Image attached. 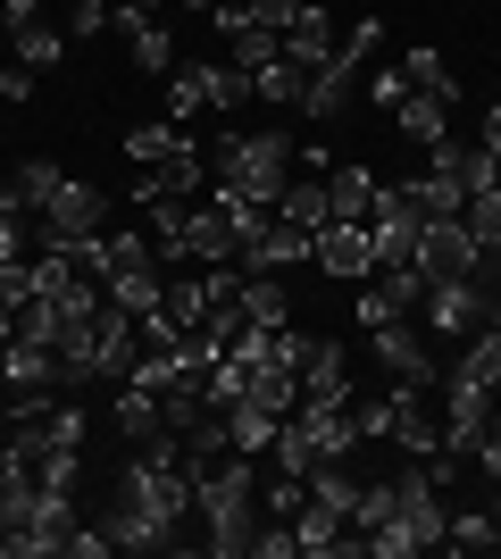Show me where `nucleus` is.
<instances>
[{
  "instance_id": "nucleus-1",
  "label": "nucleus",
  "mask_w": 501,
  "mask_h": 559,
  "mask_svg": "<svg viewBox=\"0 0 501 559\" xmlns=\"http://www.w3.org/2000/svg\"><path fill=\"white\" fill-rule=\"evenodd\" d=\"M251 467L260 460H242V451L192 460V526H201V551H217V559L251 551V526H260V510H251Z\"/></svg>"
},
{
  "instance_id": "nucleus-2",
  "label": "nucleus",
  "mask_w": 501,
  "mask_h": 559,
  "mask_svg": "<svg viewBox=\"0 0 501 559\" xmlns=\"http://www.w3.org/2000/svg\"><path fill=\"white\" fill-rule=\"evenodd\" d=\"M293 151H301V134H276V126L251 134V126H235V134H217V151H210V185L276 201V192L293 185Z\"/></svg>"
},
{
  "instance_id": "nucleus-3",
  "label": "nucleus",
  "mask_w": 501,
  "mask_h": 559,
  "mask_svg": "<svg viewBox=\"0 0 501 559\" xmlns=\"http://www.w3.org/2000/svg\"><path fill=\"white\" fill-rule=\"evenodd\" d=\"M201 185H210V159L176 134V142H159V151L134 167V192H126V201H201Z\"/></svg>"
},
{
  "instance_id": "nucleus-4",
  "label": "nucleus",
  "mask_w": 501,
  "mask_h": 559,
  "mask_svg": "<svg viewBox=\"0 0 501 559\" xmlns=\"http://www.w3.org/2000/svg\"><path fill=\"white\" fill-rule=\"evenodd\" d=\"M485 309H493V293H485L477 276H443V284H427V301H418V326H427L434 343H468V334L485 326Z\"/></svg>"
},
{
  "instance_id": "nucleus-5",
  "label": "nucleus",
  "mask_w": 501,
  "mask_h": 559,
  "mask_svg": "<svg viewBox=\"0 0 501 559\" xmlns=\"http://www.w3.org/2000/svg\"><path fill=\"white\" fill-rule=\"evenodd\" d=\"M368 350H377V368L393 384H443V350L427 343L418 318H393V326H368Z\"/></svg>"
},
{
  "instance_id": "nucleus-6",
  "label": "nucleus",
  "mask_w": 501,
  "mask_h": 559,
  "mask_svg": "<svg viewBox=\"0 0 501 559\" xmlns=\"http://www.w3.org/2000/svg\"><path fill=\"white\" fill-rule=\"evenodd\" d=\"M43 242H93V234H109V192L84 185V176H68V185L43 201Z\"/></svg>"
},
{
  "instance_id": "nucleus-7",
  "label": "nucleus",
  "mask_w": 501,
  "mask_h": 559,
  "mask_svg": "<svg viewBox=\"0 0 501 559\" xmlns=\"http://www.w3.org/2000/svg\"><path fill=\"white\" fill-rule=\"evenodd\" d=\"M418 192L409 185H377V210H368V242H377V267H409L418 259Z\"/></svg>"
},
{
  "instance_id": "nucleus-8",
  "label": "nucleus",
  "mask_w": 501,
  "mask_h": 559,
  "mask_svg": "<svg viewBox=\"0 0 501 559\" xmlns=\"http://www.w3.org/2000/svg\"><path fill=\"white\" fill-rule=\"evenodd\" d=\"M393 393V426H384V443L402 451V460H434L443 451V409H434V384H384Z\"/></svg>"
},
{
  "instance_id": "nucleus-9",
  "label": "nucleus",
  "mask_w": 501,
  "mask_h": 559,
  "mask_svg": "<svg viewBox=\"0 0 501 559\" xmlns=\"http://www.w3.org/2000/svg\"><path fill=\"white\" fill-rule=\"evenodd\" d=\"M427 284H443V276H477L485 267V242L460 217H434V226H418V259H409Z\"/></svg>"
},
{
  "instance_id": "nucleus-10",
  "label": "nucleus",
  "mask_w": 501,
  "mask_h": 559,
  "mask_svg": "<svg viewBox=\"0 0 501 559\" xmlns=\"http://www.w3.org/2000/svg\"><path fill=\"white\" fill-rule=\"evenodd\" d=\"M418 301H427V276H418V267H377V276H359V326L418 318Z\"/></svg>"
},
{
  "instance_id": "nucleus-11",
  "label": "nucleus",
  "mask_w": 501,
  "mask_h": 559,
  "mask_svg": "<svg viewBox=\"0 0 501 559\" xmlns=\"http://www.w3.org/2000/svg\"><path fill=\"white\" fill-rule=\"evenodd\" d=\"M242 242H235V217H226V201H192L184 210V267H217V259H235Z\"/></svg>"
},
{
  "instance_id": "nucleus-12",
  "label": "nucleus",
  "mask_w": 501,
  "mask_h": 559,
  "mask_svg": "<svg viewBox=\"0 0 501 559\" xmlns=\"http://www.w3.org/2000/svg\"><path fill=\"white\" fill-rule=\"evenodd\" d=\"M318 276L334 284H359V276H377V242H368V226H318Z\"/></svg>"
},
{
  "instance_id": "nucleus-13",
  "label": "nucleus",
  "mask_w": 501,
  "mask_h": 559,
  "mask_svg": "<svg viewBox=\"0 0 501 559\" xmlns=\"http://www.w3.org/2000/svg\"><path fill=\"white\" fill-rule=\"evenodd\" d=\"M334 50H343V34H334V9H326V0H301V17L285 25V59L310 75V68H326Z\"/></svg>"
},
{
  "instance_id": "nucleus-14",
  "label": "nucleus",
  "mask_w": 501,
  "mask_h": 559,
  "mask_svg": "<svg viewBox=\"0 0 501 559\" xmlns=\"http://www.w3.org/2000/svg\"><path fill=\"white\" fill-rule=\"evenodd\" d=\"M427 167H434V176H452L460 192H493L501 185V159L485 151V142H452V134H443V142H427Z\"/></svg>"
},
{
  "instance_id": "nucleus-15",
  "label": "nucleus",
  "mask_w": 501,
  "mask_h": 559,
  "mask_svg": "<svg viewBox=\"0 0 501 559\" xmlns=\"http://www.w3.org/2000/svg\"><path fill=\"white\" fill-rule=\"evenodd\" d=\"M301 401H359L351 350H343V343H326V334L310 343V359H301Z\"/></svg>"
},
{
  "instance_id": "nucleus-16",
  "label": "nucleus",
  "mask_w": 501,
  "mask_h": 559,
  "mask_svg": "<svg viewBox=\"0 0 501 559\" xmlns=\"http://www.w3.org/2000/svg\"><path fill=\"white\" fill-rule=\"evenodd\" d=\"M217 34H226V50H235L242 75H260V68H276V59H285V34H276V25H251L242 9H217Z\"/></svg>"
},
{
  "instance_id": "nucleus-17",
  "label": "nucleus",
  "mask_w": 501,
  "mask_h": 559,
  "mask_svg": "<svg viewBox=\"0 0 501 559\" xmlns=\"http://www.w3.org/2000/svg\"><path fill=\"white\" fill-rule=\"evenodd\" d=\"M293 535H301V559H334V551H359V526L343 510H326V501H301V518H293Z\"/></svg>"
},
{
  "instance_id": "nucleus-18",
  "label": "nucleus",
  "mask_w": 501,
  "mask_h": 559,
  "mask_svg": "<svg viewBox=\"0 0 501 559\" xmlns=\"http://www.w3.org/2000/svg\"><path fill=\"white\" fill-rule=\"evenodd\" d=\"M310 251H318V234H310V226H293V217H267L260 242L242 251V267H310Z\"/></svg>"
},
{
  "instance_id": "nucleus-19",
  "label": "nucleus",
  "mask_w": 501,
  "mask_h": 559,
  "mask_svg": "<svg viewBox=\"0 0 501 559\" xmlns=\"http://www.w3.org/2000/svg\"><path fill=\"white\" fill-rule=\"evenodd\" d=\"M109 426H118L126 443H151V435H167V409H159V393H151V384H134V376H126V384H118V409H109Z\"/></svg>"
},
{
  "instance_id": "nucleus-20",
  "label": "nucleus",
  "mask_w": 501,
  "mask_h": 559,
  "mask_svg": "<svg viewBox=\"0 0 501 559\" xmlns=\"http://www.w3.org/2000/svg\"><path fill=\"white\" fill-rule=\"evenodd\" d=\"M326 201H334V226H368V210H377V167H334Z\"/></svg>"
},
{
  "instance_id": "nucleus-21",
  "label": "nucleus",
  "mask_w": 501,
  "mask_h": 559,
  "mask_svg": "<svg viewBox=\"0 0 501 559\" xmlns=\"http://www.w3.org/2000/svg\"><path fill=\"white\" fill-rule=\"evenodd\" d=\"M242 318H251V326H293V293H285V276L242 267Z\"/></svg>"
},
{
  "instance_id": "nucleus-22",
  "label": "nucleus",
  "mask_w": 501,
  "mask_h": 559,
  "mask_svg": "<svg viewBox=\"0 0 501 559\" xmlns=\"http://www.w3.org/2000/svg\"><path fill=\"white\" fill-rule=\"evenodd\" d=\"M0 185H9V210H25V217H43V201L59 185H68V167H50V159H17L9 167V176H0Z\"/></svg>"
},
{
  "instance_id": "nucleus-23",
  "label": "nucleus",
  "mask_w": 501,
  "mask_h": 559,
  "mask_svg": "<svg viewBox=\"0 0 501 559\" xmlns=\"http://www.w3.org/2000/svg\"><path fill=\"white\" fill-rule=\"evenodd\" d=\"M276 409H260V401H235V409H226V435H235V451L242 460H267V451H276Z\"/></svg>"
},
{
  "instance_id": "nucleus-24",
  "label": "nucleus",
  "mask_w": 501,
  "mask_h": 559,
  "mask_svg": "<svg viewBox=\"0 0 501 559\" xmlns=\"http://www.w3.org/2000/svg\"><path fill=\"white\" fill-rule=\"evenodd\" d=\"M393 126H402V134L418 142V151H427V142H443V134H452V100H443V93H409L402 109H393Z\"/></svg>"
},
{
  "instance_id": "nucleus-25",
  "label": "nucleus",
  "mask_w": 501,
  "mask_h": 559,
  "mask_svg": "<svg viewBox=\"0 0 501 559\" xmlns=\"http://www.w3.org/2000/svg\"><path fill=\"white\" fill-rule=\"evenodd\" d=\"M276 217H293V226H334V201H326V176H293L285 192H276Z\"/></svg>"
},
{
  "instance_id": "nucleus-26",
  "label": "nucleus",
  "mask_w": 501,
  "mask_h": 559,
  "mask_svg": "<svg viewBox=\"0 0 501 559\" xmlns=\"http://www.w3.org/2000/svg\"><path fill=\"white\" fill-rule=\"evenodd\" d=\"M9 59H17V68H59V59H68V25H50V17L17 25V34H9Z\"/></svg>"
},
{
  "instance_id": "nucleus-27",
  "label": "nucleus",
  "mask_w": 501,
  "mask_h": 559,
  "mask_svg": "<svg viewBox=\"0 0 501 559\" xmlns=\"http://www.w3.org/2000/svg\"><path fill=\"white\" fill-rule=\"evenodd\" d=\"M192 117H210V68L201 59H184L167 75V126H192Z\"/></svg>"
},
{
  "instance_id": "nucleus-28",
  "label": "nucleus",
  "mask_w": 501,
  "mask_h": 559,
  "mask_svg": "<svg viewBox=\"0 0 501 559\" xmlns=\"http://www.w3.org/2000/svg\"><path fill=\"white\" fill-rule=\"evenodd\" d=\"M109 301L134 309V318H151V309L167 301V267H118V276H109Z\"/></svg>"
},
{
  "instance_id": "nucleus-29",
  "label": "nucleus",
  "mask_w": 501,
  "mask_h": 559,
  "mask_svg": "<svg viewBox=\"0 0 501 559\" xmlns=\"http://www.w3.org/2000/svg\"><path fill=\"white\" fill-rule=\"evenodd\" d=\"M242 401H260V409L293 418V409H301V376H293V368H251V376H242Z\"/></svg>"
},
{
  "instance_id": "nucleus-30",
  "label": "nucleus",
  "mask_w": 501,
  "mask_h": 559,
  "mask_svg": "<svg viewBox=\"0 0 501 559\" xmlns=\"http://www.w3.org/2000/svg\"><path fill=\"white\" fill-rule=\"evenodd\" d=\"M126 50H134V68H143V75H176V34H167L159 17L126 25Z\"/></svg>"
},
{
  "instance_id": "nucleus-31",
  "label": "nucleus",
  "mask_w": 501,
  "mask_h": 559,
  "mask_svg": "<svg viewBox=\"0 0 501 559\" xmlns=\"http://www.w3.org/2000/svg\"><path fill=\"white\" fill-rule=\"evenodd\" d=\"M402 75H409V93H443V100H460V75L443 68V50H402Z\"/></svg>"
},
{
  "instance_id": "nucleus-32",
  "label": "nucleus",
  "mask_w": 501,
  "mask_h": 559,
  "mask_svg": "<svg viewBox=\"0 0 501 559\" xmlns=\"http://www.w3.org/2000/svg\"><path fill=\"white\" fill-rule=\"evenodd\" d=\"M301 84H310V75L293 68V59H276V68L251 75V100H267V109H301Z\"/></svg>"
},
{
  "instance_id": "nucleus-33",
  "label": "nucleus",
  "mask_w": 501,
  "mask_h": 559,
  "mask_svg": "<svg viewBox=\"0 0 501 559\" xmlns=\"http://www.w3.org/2000/svg\"><path fill=\"white\" fill-rule=\"evenodd\" d=\"M167 318H176V326H201V318H210V293H201V276H184V267H167Z\"/></svg>"
},
{
  "instance_id": "nucleus-34",
  "label": "nucleus",
  "mask_w": 501,
  "mask_h": 559,
  "mask_svg": "<svg viewBox=\"0 0 501 559\" xmlns=\"http://www.w3.org/2000/svg\"><path fill=\"white\" fill-rule=\"evenodd\" d=\"M501 543V510L485 501V510H452V551H493Z\"/></svg>"
},
{
  "instance_id": "nucleus-35",
  "label": "nucleus",
  "mask_w": 501,
  "mask_h": 559,
  "mask_svg": "<svg viewBox=\"0 0 501 559\" xmlns=\"http://www.w3.org/2000/svg\"><path fill=\"white\" fill-rule=\"evenodd\" d=\"M409 192H418V217H427V226H434V217H460V210H468V192H460L452 176H434V167H427Z\"/></svg>"
},
{
  "instance_id": "nucleus-36",
  "label": "nucleus",
  "mask_w": 501,
  "mask_h": 559,
  "mask_svg": "<svg viewBox=\"0 0 501 559\" xmlns=\"http://www.w3.org/2000/svg\"><path fill=\"white\" fill-rule=\"evenodd\" d=\"M251 109V75L226 59V68H210V117H242Z\"/></svg>"
},
{
  "instance_id": "nucleus-37",
  "label": "nucleus",
  "mask_w": 501,
  "mask_h": 559,
  "mask_svg": "<svg viewBox=\"0 0 501 559\" xmlns=\"http://www.w3.org/2000/svg\"><path fill=\"white\" fill-rule=\"evenodd\" d=\"M460 226L477 234L485 251H501V185H493V192H468V210H460Z\"/></svg>"
},
{
  "instance_id": "nucleus-38",
  "label": "nucleus",
  "mask_w": 501,
  "mask_h": 559,
  "mask_svg": "<svg viewBox=\"0 0 501 559\" xmlns=\"http://www.w3.org/2000/svg\"><path fill=\"white\" fill-rule=\"evenodd\" d=\"M109 25V0H68V43H93Z\"/></svg>"
},
{
  "instance_id": "nucleus-39",
  "label": "nucleus",
  "mask_w": 501,
  "mask_h": 559,
  "mask_svg": "<svg viewBox=\"0 0 501 559\" xmlns=\"http://www.w3.org/2000/svg\"><path fill=\"white\" fill-rule=\"evenodd\" d=\"M368 100H377V109L393 117V109L409 100V75H402V68H377V75H368Z\"/></svg>"
},
{
  "instance_id": "nucleus-40",
  "label": "nucleus",
  "mask_w": 501,
  "mask_h": 559,
  "mask_svg": "<svg viewBox=\"0 0 501 559\" xmlns=\"http://www.w3.org/2000/svg\"><path fill=\"white\" fill-rule=\"evenodd\" d=\"M242 17H251V25H276V34H285V25L301 17V0H251V9H242Z\"/></svg>"
},
{
  "instance_id": "nucleus-41",
  "label": "nucleus",
  "mask_w": 501,
  "mask_h": 559,
  "mask_svg": "<svg viewBox=\"0 0 501 559\" xmlns=\"http://www.w3.org/2000/svg\"><path fill=\"white\" fill-rule=\"evenodd\" d=\"M25 93H34V68L9 59V68H0V109H25Z\"/></svg>"
},
{
  "instance_id": "nucleus-42",
  "label": "nucleus",
  "mask_w": 501,
  "mask_h": 559,
  "mask_svg": "<svg viewBox=\"0 0 501 559\" xmlns=\"http://www.w3.org/2000/svg\"><path fill=\"white\" fill-rule=\"evenodd\" d=\"M43 17V0H0V25H9V34H17V25H34Z\"/></svg>"
},
{
  "instance_id": "nucleus-43",
  "label": "nucleus",
  "mask_w": 501,
  "mask_h": 559,
  "mask_svg": "<svg viewBox=\"0 0 501 559\" xmlns=\"http://www.w3.org/2000/svg\"><path fill=\"white\" fill-rule=\"evenodd\" d=\"M477 142H485V151H493V159H501V100H493V109H485V134H477Z\"/></svg>"
},
{
  "instance_id": "nucleus-44",
  "label": "nucleus",
  "mask_w": 501,
  "mask_h": 559,
  "mask_svg": "<svg viewBox=\"0 0 501 559\" xmlns=\"http://www.w3.org/2000/svg\"><path fill=\"white\" fill-rule=\"evenodd\" d=\"M485 384H493V409H501V350H493V368H485Z\"/></svg>"
},
{
  "instance_id": "nucleus-45",
  "label": "nucleus",
  "mask_w": 501,
  "mask_h": 559,
  "mask_svg": "<svg viewBox=\"0 0 501 559\" xmlns=\"http://www.w3.org/2000/svg\"><path fill=\"white\" fill-rule=\"evenodd\" d=\"M0 68H9V25H0Z\"/></svg>"
},
{
  "instance_id": "nucleus-46",
  "label": "nucleus",
  "mask_w": 501,
  "mask_h": 559,
  "mask_svg": "<svg viewBox=\"0 0 501 559\" xmlns=\"http://www.w3.org/2000/svg\"><path fill=\"white\" fill-rule=\"evenodd\" d=\"M184 9H210V17H217V0H184Z\"/></svg>"
},
{
  "instance_id": "nucleus-47",
  "label": "nucleus",
  "mask_w": 501,
  "mask_h": 559,
  "mask_svg": "<svg viewBox=\"0 0 501 559\" xmlns=\"http://www.w3.org/2000/svg\"><path fill=\"white\" fill-rule=\"evenodd\" d=\"M0 359H9V343H0Z\"/></svg>"
}]
</instances>
